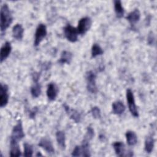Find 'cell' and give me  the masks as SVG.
Returning a JSON list of instances; mask_svg holds the SVG:
<instances>
[{
	"label": "cell",
	"mask_w": 157,
	"mask_h": 157,
	"mask_svg": "<svg viewBox=\"0 0 157 157\" xmlns=\"http://www.w3.org/2000/svg\"><path fill=\"white\" fill-rule=\"evenodd\" d=\"M0 16L1 31L2 33H3L9 27L13 20L11 11L7 4H4L1 6Z\"/></svg>",
	"instance_id": "cell-1"
},
{
	"label": "cell",
	"mask_w": 157,
	"mask_h": 157,
	"mask_svg": "<svg viewBox=\"0 0 157 157\" xmlns=\"http://www.w3.org/2000/svg\"><path fill=\"white\" fill-rule=\"evenodd\" d=\"M96 79V75L93 71H89L86 73V88L87 90L92 94H95L98 91Z\"/></svg>",
	"instance_id": "cell-2"
},
{
	"label": "cell",
	"mask_w": 157,
	"mask_h": 157,
	"mask_svg": "<svg viewBox=\"0 0 157 157\" xmlns=\"http://www.w3.org/2000/svg\"><path fill=\"white\" fill-rule=\"evenodd\" d=\"M25 136L22 123L20 120H19L18 123L13 127L10 140L18 142L25 137Z\"/></svg>",
	"instance_id": "cell-3"
},
{
	"label": "cell",
	"mask_w": 157,
	"mask_h": 157,
	"mask_svg": "<svg viewBox=\"0 0 157 157\" xmlns=\"http://www.w3.org/2000/svg\"><path fill=\"white\" fill-rule=\"evenodd\" d=\"M126 99H127V102H128V104L129 110L131 113L134 117H138L139 112H138L137 108V106L135 103L134 94L131 89H128L126 90Z\"/></svg>",
	"instance_id": "cell-4"
},
{
	"label": "cell",
	"mask_w": 157,
	"mask_h": 157,
	"mask_svg": "<svg viewBox=\"0 0 157 157\" xmlns=\"http://www.w3.org/2000/svg\"><path fill=\"white\" fill-rule=\"evenodd\" d=\"M47 34V31L46 26L42 23L39 24L35 33V37L34 41V45L35 47H37L40 44L44 38L46 37Z\"/></svg>",
	"instance_id": "cell-5"
},
{
	"label": "cell",
	"mask_w": 157,
	"mask_h": 157,
	"mask_svg": "<svg viewBox=\"0 0 157 157\" xmlns=\"http://www.w3.org/2000/svg\"><path fill=\"white\" fill-rule=\"evenodd\" d=\"M92 24L91 19L88 17H85L82 18L78 23L77 27L76 28L78 34H85L91 28Z\"/></svg>",
	"instance_id": "cell-6"
},
{
	"label": "cell",
	"mask_w": 157,
	"mask_h": 157,
	"mask_svg": "<svg viewBox=\"0 0 157 157\" xmlns=\"http://www.w3.org/2000/svg\"><path fill=\"white\" fill-rule=\"evenodd\" d=\"M65 37L71 42H75L78 40V33L76 28L68 24L64 28Z\"/></svg>",
	"instance_id": "cell-7"
},
{
	"label": "cell",
	"mask_w": 157,
	"mask_h": 157,
	"mask_svg": "<svg viewBox=\"0 0 157 157\" xmlns=\"http://www.w3.org/2000/svg\"><path fill=\"white\" fill-rule=\"evenodd\" d=\"M113 147L116 155L118 156H133V151L129 150L126 152L125 145L123 142L118 141L113 144Z\"/></svg>",
	"instance_id": "cell-8"
},
{
	"label": "cell",
	"mask_w": 157,
	"mask_h": 157,
	"mask_svg": "<svg viewBox=\"0 0 157 157\" xmlns=\"http://www.w3.org/2000/svg\"><path fill=\"white\" fill-rule=\"evenodd\" d=\"M9 88L6 84L1 83L0 86V107H5L9 101Z\"/></svg>",
	"instance_id": "cell-9"
},
{
	"label": "cell",
	"mask_w": 157,
	"mask_h": 157,
	"mask_svg": "<svg viewBox=\"0 0 157 157\" xmlns=\"http://www.w3.org/2000/svg\"><path fill=\"white\" fill-rule=\"evenodd\" d=\"M58 93V88L55 83H50L47 88V96L50 101H54L56 99Z\"/></svg>",
	"instance_id": "cell-10"
},
{
	"label": "cell",
	"mask_w": 157,
	"mask_h": 157,
	"mask_svg": "<svg viewBox=\"0 0 157 157\" xmlns=\"http://www.w3.org/2000/svg\"><path fill=\"white\" fill-rule=\"evenodd\" d=\"M38 145L48 153L52 154L55 152V149L52 142L47 138L44 137L41 139L38 144Z\"/></svg>",
	"instance_id": "cell-11"
},
{
	"label": "cell",
	"mask_w": 157,
	"mask_h": 157,
	"mask_svg": "<svg viewBox=\"0 0 157 157\" xmlns=\"http://www.w3.org/2000/svg\"><path fill=\"white\" fill-rule=\"evenodd\" d=\"M131 26L135 25L140 18V12L138 9H135L129 12L126 17Z\"/></svg>",
	"instance_id": "cell-12"
},
{
	"label": "cell",
	"mask_w": 157,
	"mask_h": 157,
	"mask_svg": "<svg viewBox=\"0 0 157 157\" xmlns=\"http://www.w3.org/2000/svg\"><path fill=\"white\" fill-rule=\"evenodd\" d=\"M64 109L67 113V114L69 116L70 118L73 120L75 123H79L81 120V115L80 113L75 109H71L66 104H63Z\"/></svg>",
	"instance_id": "cell-13"
},
{
	"label": "cell",
	"mask_w": 157,
	"mask_h": 157,
	"mask_svg": "<svg viewBox=\"0 0 157 157\" xmlns=\"http://www.w3.org/2000/svg\"><path fill=\"white\" fill-rule=\"evenodd\" d=\"M12 51L11 44L9 42H6L1 47L0 51V61L2 63L10 55Z\"/></svg>",
	"instance_id": "cell-14"
},
{
	"label": "cell",
	"mask_w": 157,
	"mask_h": 157,
	"mask_svg": "<svg viewBox=\"0 0 157 157\" xmlns=\"http://www.w3.org/2000/svg\"><path fill=\"white\" fill-rule=\"evenodd\" d=\"M24 28L21 24H16L12 28V36L18 40H21L23 37Z\"/></svg>",
	"instance_id": "cell-15"
},
{
	"label": "cell",
	"mask_w": 157,
	"mask_h": 157,
	"mask_svg": "<svg viewBox=\"0 0 157 157\" xmlns=\"http://www.w3.org/2000/svg\"><path fill=\"white\" fill-rule=\"evenodd\" d=\"M112 107L113 113L116 115L122 114L126 109L125 105L120 101H117L113 102V104L112 105Z\"/></svg>",
	"instance_id": "cell-16"
},
{
	"label": "cell",
	"mask_w": 157,
	"mask_h": 157,
	"mask_svg": "<svg viewBox=\"0 0 157 157\" xmlns=\"http://www.w3.org/2000/svg\"><path fill=\"white\" fill-rule=\"evenodd\" d=\"M56 139L58 146L61 150L66 148V136L63 131H58L56 132Z\"/></svg>",
	"instance_id": "cell-17"
},
{
	"label": "cell",
	"mask_w": 157,
	"mask_h": 157,
	"mask_svg": "<svg viewBox=\"0 0 157 157\" xmlns=\"http://www.w3.org/2000/svg\"><path fill=\"white\" fill-rule=\"evenodd\" d=\"M10 156H21V150L18 145V142L10 140Z\"/></svg>",
	"instance_id": "cell-18"
},
{
	"label": "cell",
	"mask_w": 157,
	"mask_h": 157,
	"mask_svg": "<svg viewBox=\"0 0 157 157\" xmlns=\"http://www.w3.org/2000/svg\"><path fill=\"white\" fill-rule=\"evenodd\" d=\"M126 139L127 144L129 146H133L137 142V136L132 131H128L126 132Z\"/></svg>",
	"instance_id": "cell-19"
},
{
	"label": "cell",
	"mask_w": 157,
	"mask_h": 157,
	"mask_svg": "<svg viewBox=\"0 0 157 157\" xmlns=\"http://www.w3.org/2000/svg\"><path fill=\"white\" fill-rule=\"evenodd\" d=\"M72 58V54L69 51H63L58 61L60 64H69Z\"/></svg>",
	"instance_id": "cell-20"
},
{
	"label": "cell",
	"mask_w": 157,
	"mask_h": 157,
	"mask_svg": "<svg viewBox=\"0 0 157 157\" xmlns=\"http://www.w3.org/2000/svg\"><path fill=\"white\" fill-rule=\"evenodd\" d=\"M155 145V140L151 136H148L146 137L145 140V151L148 153H150L153 150Z\"/></svg>",
	"instance_id": "cell-21"
},
{
	"label": "cell",
	"mask_w": 157,
	"mask_h": 157,
	"mask_svg": "<svg viewBox=\"0 0 157 157\" xmlns=\"http://www.w3.org/2000/svg\"><path fill=\"white\" fill-rule=\"evenodd\" d=\"M114 9L116 13V16L117 18H120L123 17L124 10V8L122 6L121 2L119 0L114 1Z\"/></svg>",
	"instance_id": "cell-22"
},
{
	"label": "cell",
	"mask_w": 157,
	"mask_h": 157,
	"mask_svg": "<svg viewBox=\"0 0 157 157\" xmlns=\"http://www.w3.org/2000/svg\"><path fill=\"white\" fill-rule=\"evenodd\" d=\"M41 93V85L38 83H35L31 88V94L34 98H37Z\"/></svg>",
	"instance_id": "cell-23"
},
{
	"label": "cell",
	"mask_w": 157,
	"mask_h": 157,
	"mask_svg": "<svg viewBox=\"0 0 157 157\" xmlns=\"http://www.w3.org/2000/svg\"><path fill=\"white\" fill-rule=\"evenodd\" d=\"M104 51L102 48L98 44H94L91 47V57L95 58L98 56L102 55Z\"/></svg>",
	"instance_id": "cell-24"
},
{
	"label": "cell",
	"mask_w": 157,
	"mask_h": 157,
	"mask_svg": "<svg viewBox=\"0 0 157 157\" xmlns=\"http://www.w3.org/2000/svg\"><path fill=\"white\" fill-rule=\"evenodd\" d=\"M23 147H24V156H33V146L31 144L27 142H25L23 144Z\"/></svg>",
	"instance_id": "cell-25"
},
{
	"label": "cell",
	"mask_w": 157,
	"mask_h": 157,
	"mask_svg": "<svg viewBox=\"0 0 157 157\" xmlns=\"http://www.w3.org/2000/svg\"><path fill=\"white\" fill-rule=\"evenodd\" d=\"M94 129L91 128V127H88L87 129H86V134L84 137L83 140H87V141H90L93 137H94Z\"/></svg>",
	"instance_id": "cell-26"
},
{
	"label": "cell",
	"mask_w": 157,
	"mask_h": 157,
	"mask_svg": "<svg viewBox=\"0 0 157 157\" xmlns=\"http://www.w3.org/2000/svg\"><path fill=\"white\" fill-rule=\"evenodd\" d=\"M91 114H92L93 117L94 118L98 119V118H101V110H100V109L98 107L94 106V107H92V109L91 110Z\"/></svg>",
	"instance_id": "cell-27"
},
{
	"label": "cell",
	"mask_w": 157,
	"mask_h": 157,
	"mask_svg": "<svg viewBox=\"0 0 157 157\" xmlns=\"http://www.w3.org/2000/svg\"><path fill=\"white\" fill-rule=\"evenodd\" d=\"M72 156H82V149L79 145H76L72 152Z\"/></svg>",
	"instance_id": "cell-28"
},
{
	"label": "cell",
	"mask_w": 157,
	"mask_h": 157,
	"mask_svg": "<svg viewBox=\"0 0 157 157\" xmlns=\"http://www.w3.org/2000/svg\"><path fill=\"white\" fill-rule=\"evenodd\" d=\"M32 78H33V81L35 82V83H37L38 82L39 80V78H40V73L39 72H34L33 74H32Z\"/></svg>",
	"instance_id": "cell-29"
},
{
	"label": "cell",
	"mask_w": 157,
	"mask_h": 157,
	"mask_svg": "<svg viewBox=\"0 0 157 157\" xmlns=\"http://www.w3.org/2000/svg\"><path fill=\"white\" fill-rule=\"evenodd\" d=\"M37 110H38V109H37V107H34V108L31 110V111L29 112V117H30L31 118H34L35 117V116H36V114L37 112Z\"/></svg>",
	"instance_id": "cell-30"
},
{
	"label": "cell",
	"mask_w": 157,
	"mask_h": 157,
	"mask_svg": "<svg viewBox=\"0 0 157 157\" xmlns=\"http://www.w3.org/2000/svg\"><path fill=\"white\" fill-rule=\"evenodd\" d=\"M36 156H42V155L40 153L38 152V153H37V154L36 155Z\"/></svg>",
	"instance_id": "cell-31"
}]
</instances>
